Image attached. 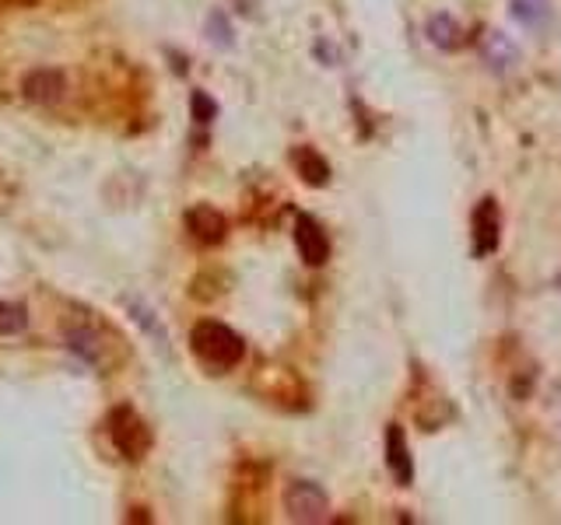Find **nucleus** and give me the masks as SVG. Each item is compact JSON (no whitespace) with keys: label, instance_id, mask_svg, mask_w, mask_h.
Segmentation results:
<instances>
[{"label":"nucleus","instance_id":"1","mask_svg":"<svg viewBox=\"0 0 561 525\" xmlns=\"http://www.w3.org/2000/svg\"><path fill=\"white\" fill-rule=\"evenodd\" d=\"M190 351H194V357L200 361L204 368L229 371V368L239 365V361H243L246 343L232 330V326L204 319V322L194 326V333H190Z\"/></svg>","mask_w":561,"mask_h":525},{"label":"nucleus","instance_id":"2","mask_svg":"<svg viewBox=\"0 0 561 525\" xmlns=\"http://www.w3.org/2000/svg\"><path fill=\"white\" fill-rule=\"evenodd\" d=\"M109 435L117 452L126 459V463H141L151 449V428L134 406H117L109 414Z\"/></svg>","mask_w":561,"mask_h":525},{"label":"nucleus","instance_id":"3","mask_svg":"<svg viewBox=\"0 0 561 525\" xmlns=\"http://www.w3.org/2000/svg\"><path fill=\"white\" fill-rule=\"evenodd\" d=\"M284 512L295 522H324L330 512V501L324 487L313 480H292L284 490Z\"/></svg>","mask_w":561,"mask_h":525},{"label":"nucleus","instance_id":"4","mask_svg":"<svg viewBox=\"0 0 561 525\" xmlns=\"http://www.w3.org/2000/svg\"><path fill=\"white\" fill-rule=\"evenodd\" d=\"M471 239H474V256H491L499 249V239H502V221H499V204L485 196L477 207H474V218H471Z\"/></svg>","mask_w":561,"mask_h":525},{"label":"nucleus","instance_id":"5","mask_svg":"<svg viewBox=\"0 0 561 525\" xmlns=\"http://www.w3.org/2000/svg\"><path fill=\"white\" fill-rule=\"evenodd\" d=\"M295 245H298V256L306 259V267H324V262L330 259L327 232L309 215H298V221H295Z\"/></svg>","mask_w":561,"mask_h":525},{"label":"nucleus","instance_id":"6","mask_svg":"<svg viewBox=\"0 0 561 525\" xmlns=\"http://www.w3.org/2000/svg\"><path fill=\"white\" fill-rule=\"evenodd\" d=\"M186 232L197 245H218L224 242V232H229V221H224L221 210L207 207V204H197L186 210Z\"/></svg>","mask_w":561,"mask_h":525},{"label":"nucleus","instance_id":"7","mask_svg":"<svg viewBox=\"0 0 561 525\" xmlns=\"http://www.w3.org/2000/svg\"><path fill=\"white\" fill-rule=\"evenodd\" d=\"M387 466L393 473V480L400 487H411L414 484V463H411V449H407V438L400 424H390L387 428Z\"/></svg>","mask_w":561,"mask_h":525},{"label":"nucleus","instance_id":"8","mask_svg":"<svg viewBox=\"0 0 561 525\" xmlns=\"http://www.w3.org/2000/svg\"><path fill=\"white\" fill-rule=\"evenodd\" d=\"M480 57H485V63H491L495 71H509L512 63L520 60V49L505 32H485V36H480Z\"/></svg>","mask_w":561,"mask_h":525},{"label":"nucleus","instance_id":"9","mask_svg":"<svg viewBox=\"0 0 561 525\" xmlns=\"http://www.w3.org/2000/svg\"><path fill=\"white\" fill-rule=\"evenodd\" d=\"M292 166H295V172L302 175V183H306V186L319 190V186L330 183V166H327V158L316 151V147H295Z\"/></svg>","mask_w":561,"mask_h":525},{"label":"nucleus","instance_id":"10","mask_svg":"<svg viewBox=\"0 0 561 525\" xmlns=\"http://www.w3.org/2000/svg\"><path fill=\"white\" fill-rule=\"evenodd\" d=\"M425 32H428V42L431 46L449 49V53L463 46V28L456 25V19H449V14H431Z\"/></svg>","mask_w":561,"mask_h":525},{"label":"nucleus","instance_id":"11","mask_svg":"<svg viewBox=\"0 0 561 525\" xmlns=\"http://www.w3.org/2000/svg\"><path fill=\"white\" fill-rule=\"evenodd\" d=\"M25 91H28V98H36V102H53V98H60V91H63V77L53 71H39L25 81Z\"/></svg>","mask_w":561,"mask_h":525},{"label":"nucleus","instance_id":"12","mask_svg":"<svg viewBox=\"0 0 561 525\" xmlns=\"http://www.w3.org/2000/svg\"><path fill=\"white\" fill-rule=\"evenodd\" d=\"M512 19H516L523 28H540L551 19L548 0H512Z\"/></svg>","mask_w":561,"mask_h":525},{"label":"nucleus","instance_id":"13","mask_svg":"<svg viewBox=\"0 0 561 525\" xmlns=\"http://www.w3.org/2000/svg\"><path fill=\"white\" fill-rule=\"evenodd\" d=\"M28 326V316L22 305H0V333H22Z\"/></svg>","mask_w":561,"mask_h":525},{"label":"nucleus","instance_id":"14","mask_svg":"<svg viewBox=\"0 0 561 525\" xmlns=\"http://www.w3.org/2000/svg\"><path fill=\"white\" fill-rule=\"evenodd\" d=\"M215 112H218V109H215L211 98L197 91V95H194V120H197V123H211V120H215Z\"/></svg>","mask_w":561,"mask_h":525},{"label":"nucleus","instance_id":"15","mask_svg":"<svg viewBox=\"0 0 561 525\" xmlns=\"http://www.w3.org/2000/svg\"><path fill=\"white\" fill-rule=\"evenodd\" d=\"M558 284H561V277H558Z\"/></svg>","mask_w":561,"mask_h":525}]
</instances>
